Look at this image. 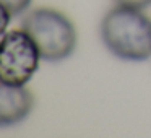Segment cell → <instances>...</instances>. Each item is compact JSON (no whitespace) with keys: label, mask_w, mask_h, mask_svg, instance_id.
<instances>
[{"label":"cell","mask_w":151,"mask_h":138,"mask_svg":"<svg viewBox=\"0 0 151 138\" xmlns=\"http://www.w3.org/2000/svg\"><path fill=\"white\" fill-rule=\"evenodd\" d=\"M21 28L31 36L41 59L60 62L75 52L76 29L63 13L54 8H36L21 20Z\"/></svg>","instance_id":"2"},{"label":"cell","mask_w":151,"mask_h":138,"mask_svg":"<svg viewBox=\"0 0 151 138\" xmlns=\"http://www.w3.org/2000/svg\"><path fill=\"white\" fill-rule=\"evenodd\" d=\"M34 107V96L24 86L0 81V128L23 122Z\"/></svg>","instance_id":"4"},{"label":"cell","mask_w":151,"mask_h":138,"mask_svg":"<svg viewBox=\"0 0 151 138\" xmlns=\"http://www.w3.org/2000/svg\"><path fill=\"white\" fill-rule=\"evenodd\" d=\"M101 39L112 55L145 62L151 59V18L140 8L115 5L101 21Z\"/></svg>","instance_id":"1"},{"label":"cell","mask_w":151,"mask_h":138,"mask_svg":"<svg viewBox=\"0 0 151 138\" xmlns=\"http://www.w3.org/2000/svg\"><path fill=\"white\" fill-rule=\"evenodd\" d=\"M41 54L26 31H8L0 39V81L26 86L39 68Z\"/></svg>","instance_id":"3"},{"label":"cell","mask_w":151,"mask_h":138,"mask_svg":"<svg viewBox=\"0 0 151 138\" xmlns=\"http://www.w3.org/2000/svg\"><path fill=\"white\" fill-rule=\"evenodd\" d=\"M0 4L4 5L12 17H20L28 10L31 5V0H0Z\"/></svg>","instance_id":"5"},{"label":"cell","mask_w":151,"mask_h":138,"mask_svg":"<svg viewBox=\"0 0 151 138\" xmlns=\"http://www.w3.org/2000/svg\"><path fill=\"white\" fill-rule=\"evenodd\" d=\"M10 20H12L10 12H8L2 4H0V37H2L5 33H7V28H8V23H10Z\"/></svg>","instance_id":"6"},{"label":"cell","mask_w":151,"mask_h":138,"mask_svg":"<svg viewBox=\"0 0 151 138\" xmlns=\"http://www.w3.org/2000/svg\"><path fill=\"white\" fill-rule=\"evenodd\" d=\"M117 5H125V7H132V8H145L146 5L151 4V0H115Z\"/></svg>","instance_id":"7"}]
</instances>
